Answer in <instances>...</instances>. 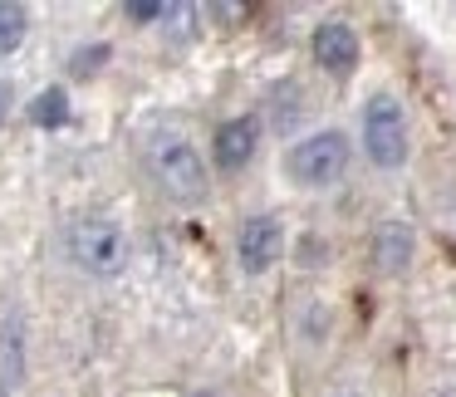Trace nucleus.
Listing matches in <instances>:
<instances>
[{
	"mask_svg": "<svg viewBox=\"0 0 456 397\" xmlns=\"http://www.w3.org/2000/svg\"><path fill=\"white\" fill-rule=\"evenodd\" d=\"M285 167H289V177H295L299 187H334V182L348 172V138L338 128L309 133V138H299L295 148H289Z\"/></svg>",
	"mask_w": 456,
	"mask_h": 397,
	"instance_id": "nucleus-3",
	"label": "nucleus"
},
{
	"mask_svg": "<svg viewBox=\"0 0 456 397\" xmlns=\"http://www.w3.org/2000/svg\"><path fill=\"white\" fill-rule=\"evenodd\" d=\"M123 15L138 25H152L162 20V15H172V5H162V0H123Z\"/></svg>",
	"mask_w": 456,
	"mask_h": 397,
	"instance_id": "nucleus-11",
	"label": "nucleus"
},
{
	"mask_svg": "<svg viewBox=\"0 0 456 397\" xmlns=\"http://www.w3.org/2000/svg\"><path fill=\"white\" fill-rule=\"evenodd\" d=\"M64 250H69L74 265L99 275V280L118 275L128 265V236H123L118 221L99 216V211H84V216H74L64 226Z\"/></svg>",
	"mask_w": 456,
	"mask_h": 397,
	"instance_id": "nucleus-2",
	"label": "nucleus"
},
{
	"mask_svg": "<svg viewBox=\"0 0 456 397\" xmlns=\"http://www.w3.org/2000/svg\"><path fill=\"white\" fill-rule=\"evenodd\" d=\"M148 172L177 207H197L211 191L201 152L191 148L187 138H177V133H152L148 138Z\"/></svg>",
	"mask_w": 456,
	"mask_h": 397,
	"instance_id": "nucleus-1",
	"label": "nucleus"
},
{
	"mask_svg": "<svg viewBox=\"0 0 456 397\" xmlns=\"http://www.w3.org/2000/svg\"><path fill=\"white\" fill-rule=\"evenodd\" d=\"M256 148H260V118H250V113L226 118L216 128V138H211V158H216L221 172H246Z\"/></svg>",
	"mask_w": 456,
	"mask_h": 397,
	"instance_id": "nucleus-6",
	"label": "nucleus"
},
{
	"mask_svg": "<svg viewBox=\"0 0 456 397\" xmlns=\"http://www.w3.org/2000/svg\"><path fill=\"white\" fill-rule=\"evenodd\" d=\"M191 397H221V393H191Z\"/></svg>",
	"mask_w": 456,
	"mask_h": 397,
	"instance_id": "nucleus-13",
	"label": "nucleus"
},
{
	"mask_svg": "<svg viewBox=\"0 0 456 397\" xmlns=\"http://www.w3.org/2000/svg\"><path fill=\"white\" fill-rule=\"evenodd\" d=\"M25 35H30V11L15 5V0H0V60L20 50Z\"/></svg>",
	"mask_w": 456,
	"mask_h": 397,
	"instance_id": "nucleus-9",
	"label": "nucleus"
},
{
	"mask_svg": "<svg viewBox=\"0 0 456 397\" xmlns=\"http://www.w3.org/2000/svg\"><path fill=\"white\" fill-rule=\"evenodd\" d=\"M280 250H285V226H280V216H246L236 231V255H240V270H250V275H265L270 265L280 260Z\"/></svg>",
	"mask_w": 456,
	"mask_h": 397,
	"instance_id": "nucleus-5",
	"label": "nucleus"
},
{
	"mask_svg": "<svg viewBox=\"0 0 456 397\" xmlns=\"http://www.w3.org/2000/svg\"><path fill=\"white\" fill-rule=\"evenodd\" d=\"M11 99H15V93H11V84L0 79V123L11 118Z\"/></svg>",
	"mask_w": 456,
	"mask_h": 397,
	"instance_id": "nucleus-12",
	"label": "nucleus"
},
{
	"mask_svg": "<svg viewBox=\"0 0 456 397\" xmlns=\"http://www.w3.org/2000/svg\"><path fill=\"white\" fill-rule=\"evenodd\" d=\"M30 123H35V128H64V123H69V93H64V89H45L40 99L30 103Z\"/></svg>",
	"mask_w": 456,
	"mask_h": 397,
	"instance_id": "nucleus-10",
	"label": "nucleus"
},
{
	"mask_svg": "<svg viewBox=\"0 0 456 397\" xmlns=\"http://www.w3.org/2000/svg\"><path fill=\"white\" fill-rule=\"evenodd\" d=\"M412 231L403 226V221H383V226L373 231V265L383 270V275H403L407 265H412Z\"/></svg>",
	"mask_w": 456,
	"mask_h": 397,
	"instance_id": "nucleus-8",
	"label": "nucleus"
},
{
	"mask_svg": "<svg viewBox=\"0 0 456 397\" xmlns=\"http://www.w3.org/2000/svg\"><path fill=\"white\" fill-rule=\"evenodd\" d=\"M363 152L378 167H403L407 162V113L393 93H378L363 109Z\"/></svg>",
	"mask_w": 456,
	"mask_h": 397,
	"instance_id": "nucleus-4",
	"label": "nucleus"
},
{
	"mask_svg": "<svg viewBox=\"0 0 456 397\" xmlns=\"http://www.w3.org/2000/svg\"><path fill=\"white\" fill-rule=\"evenodd\" d=\"M309 45H314L319 69H329V74H354V64H358V35L348 30L344 20H324Z\"/></svg>",
	"mask_w": 456,
	"mask_h": 397,
	"instance_id": "nucleus-7",
	"label": "nucleus"
}]
</instances>
